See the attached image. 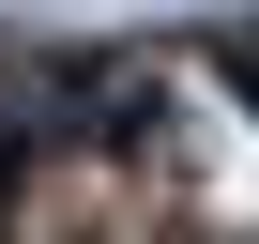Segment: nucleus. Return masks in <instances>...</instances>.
<instances>
[{
	"mask_svg": "<svg viewBox=\"0 0 259 244\" xmlns=\"http://www.w3.org/2000/svg\"><path fill=\"white\" fill-rule=\"evenodd\" d=\"M213 61H229V92H244V107H259V31H229V46H213Z\"/></svg>",
	"mask_w": 259,
	"mask_h": 244,
	"instance_id": "obj_1",
	"label": "nucleus"
}]
</instances>
